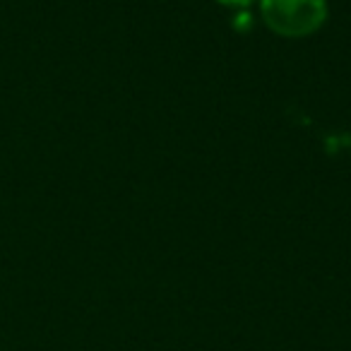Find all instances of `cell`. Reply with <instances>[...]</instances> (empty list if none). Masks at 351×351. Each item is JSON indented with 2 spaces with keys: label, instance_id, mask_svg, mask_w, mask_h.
<instances>
[{
  "label": "cell",
  "instance_id": "obj_1",
  "mask_svg": "<svg viewBox=\"0 0 351 351\" xmlns=\"http://www.w3.org/2000/svg\"><path fill=\"white\" fill-rule=\"evenodd\" d=\"M265 25L284 39H303L325 25V0H260Z\"/></svg>",
  "mask_w": 351,
  "mask_h": 351
},
{
  "label": "cell",
  "instance_id": "obj_2",
  "mask_svg": "<svg viewBox=\"0 0 351 351\" xmlns=\"http://www.w3.org/2000/svg\"><path fill=\"white\" fill-rule=\"evenodd\" d=\"M217 3L229 5V8H248V5H253L255 0H217Z\"/></svg>",
  "mask_w": 351,
  "mask_h": 351
}]
</instances>
